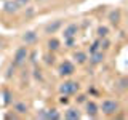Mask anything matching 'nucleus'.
<instances>
[{"label": "nucleus", "instance_id": "14", "mask_svg": "<svg viewBox=\"0 0 128 120\" xmlns=\"http://www.w3.org/2000/svg\"><path fill=\"white\" fill-rule=\"evenodd\" d=\"M13 109L18 112V114H27V109H29V107H27L26 102H16L13 106Z\"/></svg>", "mask_w": 128, "mask_h": 120}, {"label": "nucleus", "instance_id": "5", "mask_svg": "<svg viewBox=\"0 0 128 120\" xmlns=\"http://www.w3.org/2000/svg\"><path fill=\"white\" fill-rule=\"evenodd\" d=\"M77 32H78V26H77L75 22H70L69 26L64 27L62 37H64V38H75V37H77Z\"/></svg>", "mask_w": 128, "mask_h": 120}, {"label": "nucleus", "instance_id": "21", "mask_svg": "<svg viewBox=\"0 0 128 120\" xmlns=\"http://www.w3.org/2000/svg\"><path fill=\"white\" fill-rule=\"evenodd\" d=\"M64 42H66L67 46H72V45L75 43V38H64Z\"/></svg>", "mask_w": 128, "mask_h": 120}, {"label": "nucleus", "instance_id": "4", "mask_svg": "<svg viewBox=\"0 0 128 120\" xmlns=\"http://www.w3.org/2000/svg\"><path fill=\"white\" fill-rule=\"evenodd\" d=\"M74 72H75V66H74V62H70V61H64V62L59 64V67H58V74L61 75V77H69Z\"/></svg>", "mask_w": 128, "mask_h": 120}, {"label": "nucleus", "instance_id": "12", "mask_svg": "<svg viewBox=\"0 0 128 120\" xmlns=\"http://www.w3.org/2000/svg\"><path fill=\"white\" fill-rule=\"evenodd\" d=\"M64 117L69 118V120H77V118H80V112L77 107H69L66 110V114H64Z\"/></svg>", "mask_w": 128, "mask_h": 120}, {"label": "nucleus", "instance_id": "8", "mask_svg": "<svg viewBox=\"0 0 128 120\" xmlns=\"http://www.w3.org/2000/svg\"><path fill=\"white\" fill-rule=\"evenodd\" d=\"M37 38H38V35H37V32H34V30H29L22 35V42L26 43V45H34V43L37 42Z\"/></svg>", "mask_w": 128, "mask_h": 120}, {"label": "nucleus", "instance_id": "9", "mask_svg": "<svg viewBox=\"0 0 128 120\" xmlns=\"http://www.w3.org/2000/svg\"><path fill=\"white\" fill-rule=\"evenodd\" d=\"M102 61H104L102 50H98V51H94V53H90V62L93 64V66H96V64H101Z\"/></svg>", "mask_w": 128, "mask_h": 120}, {"label": "nucleus", "instance_id": "6", "mask_svg": "<svg viewBox=\"0 0 128 120\" xmlns=\"http://www.w3.org/2000/svg\"><path fill=\"white\" fill-rule=\"evenodd\" d=\"M37 117L40 118H53V120H58V118H61V114H59L56 109H46V110H42V114L37 115Z\"/></svg>", "mask_w": 128, "mask_h": 120}, {"label": "nucleus", "instance_id": "10", "mask_svg": "<svg viewBox=\"0 0 128 120\" xmlns=\"http://www.w3.org/2000/svg\"><path fill=\"white\" fill-rule=\"evenodd\" d=\"M86 114L90 115V117H96L98 115V112H99V107L96 106V102L93 101H86Z\"/></svg>", "mask_w": 128, "mask_h": 120}, {"label": "nucleus", "instance_id": "7", "mask_svg": "<svg viewBox=\"0 0 128 120\" xmlns=\"http://www.w3.org/2000/svg\"><path fill=\"white\" fill-rule=\"evenodd\" d=\"M19 10H21V8L16 5L14 0H8V2H5V5H3V11L8 13V14H14V13H18Z\"/></svg>", "mask_w": 128, "mask_h": 120}, {"label": "nucleus", "instance_id": "23", "mask_svg": "<svg viewBox=\"0 0 128 120\" xmlns=\"http://www.w3.org/2000/svg\"><path fill=\"white\" fill-rule=\"evenodd\" d=\"M77 102H86V96L85 94H80L77 98Z\"/></svg>", "mask_w": 128, "mask_h": 120}, {"label": "nucleus", "instance_id": "2", "mask_svg": "<svg viewBox=\"0 0 128 120\" xmlns=\"http://www.w3.org/2000/svg\"><path fill=\"white\" fill-rule=\"evenodd\" d=\"M78 91V83L77 82H72V80H66L64 83L59 85V93L66 94V96H72Z\"/></svg>", "mask_w": 128, "mask_h": 120}, {"label": "nucleus", "instance_id": "20", "mask_svg": "<svg viewBox=\"0 0 128 120\" xmlns=\"http://www.w3.org/2000/svg\"><path fill=\"white\" fill-rule=\"evenodd\" d=\"M59 102H61V104H67V102H69V98H67L66 94H61V98H59Z\"/></svg>", "mask_w": 128, "mask_h": 120}, {"label": "nucleus", "instance_id": "17", "mask_svg": "<svg viewBox=\"0 0 128 120\" xmlns=\"http://www.w3.org/2000/svg\"><path fill=\"white\" fill-rule=\"evenodd\" d=\"M107 34H109V29H107L106 26H99V27H98V37H99V38L107 37Z\"/></svg>", "mask_w": 128, "mask_h": 120}, {"label": "nucleus", "instance_id": "15", "mask_svg": "<svg viewBox=\"0 0 128 120\" xmlns=\"http://www.w3.org/2000/svg\"><path fill=\"white\" fill-rule=\"evenodd\" d=\"M109 21L112 24H115L117 26L118 21H120V10H114V11H110V14H109Z\"/></svg>", "mask_w": 128, "mask_h": 120}, {"label": "nucleus", "instance_id": "1", "mask_svg": "<svg viewBox=\"0 0 128 120\" xmlns=\"http://www.w3.org/2000/svg\"><path fill=\"white\" fill-rule=\"evenodd\" d=\"M99 109H101V112L104 115H114V114L118 112L120 106H118V102L115 101V99H104Z\"/></svg>", "mask_w": 128, "mask_h": 120}, {"label": "nucleus", "instance_id": "3", "mask_svg": "<svg viewBox=\"0 0 128 120\" xmlns=\"http://www.w3.org/2000/svg\"><path fill=\"white\" fill-rule=\"evenodd\" d=\"M27 58H29V50H27V46H19L14 53L13 64L14 66H22V64H26Z\"/></svg>", "mask_w": 128, "mask_h": 120}, {"label": "nucleus", "instance_id": "18", "mask_svg": "<svg viewBox=\"0 0 128 120\" xmlns=\"http://www.w3.org/2000/svg\"><path fill=\"white\" fill-rule=\"evenodd\" d=\"M99 42H101V38H98L96 42H93V45L90 46V53H94V51L101 50V46H99Z\"/></svg>", "mask_w": 128, "mask_h": 120}, {"label": "nucleus", "instance_id": "13", "mask_svg": "<svg viewBox=\"0 0 128 120\" xmlns=\"http://www.w3.org/2000/svg\"><path fill=\"white\" fill-rule=\"evenodd\" d=\"M74 61L77 64H85L88 61V54L85 51H75L74 53Z\"/></svg>", "mask_w": 128, "mask_h": 120}, {"label": "nucleus", "instance_id": "22", "mask_svg": "<svg viewBox=\"0 0 128 120\" xmlns=\"http://www.w3.org/2000/svg\"><path fill=\"white\" fill-rule=\"evenodd\" d=\"M3 94H5V104H10V101H11V99H10V91L5 90V93H3Z\"/></svg>", "mask_w": 128, "mask_h": 120}, {"label": "nucleus", "instance_id": "19", "mask_svg": "<svg viewBox=\"0 0 128 120\" xmlns=\"http://www.w3.org/2000/svg\"><path fill=\"white\" fill-rule=\"evenodd\" d=\"M14 2H16V5H18L19 8H26L30 3V0H14Z\"/></svg>", "mask_w": 128, "mask_h": 120}, {"label": "nucleus", "instance_id": "11", "mask_svg": "<svg viewBox=\"0 0 128 120\" xmlns=\"http://www.w3.org/2000/svg\"><path fill=\"white\" fill-rule=\"evenodd\" d=\"M61 26H62V19H56L53 24L50 22V24H48V26L45 27V34H54V32L58 30Z\"/></svg>", "mask_w": 128, "mask_h": 120}, {"label": "nucleus", "instance_id": "16", "mask_svg": "<svg viewBox=\"0 0 128 120\" xmlns=\"http://www.w3.org/2000/svg\"><path fill=\"white\" fill-rule=\"evenodd\" d=\"M46 45H48V50H50V51H56L61 43H59V40H56V38H50Z\"/></svg>", "mask_w": 128, "mask_h": 120}]
</instances>
